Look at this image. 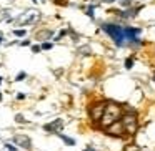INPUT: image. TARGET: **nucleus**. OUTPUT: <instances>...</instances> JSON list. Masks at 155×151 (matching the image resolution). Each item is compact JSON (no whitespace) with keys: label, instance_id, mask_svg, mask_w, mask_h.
Instances as JSON below:
<instances>
[{"label":"nucleus","instance_id":"nucleus-1","mask_svg":"<svg viewBox=\"0 0 155 151\" xmlns=\"http://www.w3.org/2000/svg\"><path fill=\"white\" fill-rule=\"evenodd\" d=\"M102 30L115 42L117 47H125V45H140L138 35L142 33L140 28L135 27H120L115 24H102Z\"/></svg>","mask_w":155,"mask_h":151},{"label":"nucleus","instance_id":"nucleus-2","mask_svg":"<svg viewBox=\"0 0 155 151\" xmlns=\"http://www.w3.org/2000/svg\"><path fill=\"white\" fill-rule=\"evenodd\" d=\"M122 116V108L118 103H114V101H108L107 105H105V113L104 116H102V124H104L105 128L110 126L112 123H115V121H118V118Z\"/></svg>","mask_w":155,"mask_h":151},{"label":"nucleus","instance_id":"nucleus-3","mask_svg":"<svg viewBox=\"0 0 155 151\" xmlns=\"http://www.w3.org/2000/svg\"><path fill=\"white\" fill-rule=\"evenodd\" d=\"M122 124L125 128V133L128 134H134L138 128V123H137V115L135 113H125L124 118H122Z\"/></svg>","mask_w":155,"mask_h":151},{"label":"nucleus","instance_id":"nucleus-4","mask_svg":"<svg viewBox=\"0 0 155 151\" xmlns=\"http://www.w3.org/2000/svg\"><path fill=\"white\" fill-rule=\"evenodd\" d=\"M40 18V12L37 10H27L17 18V24L18 25H34L35 22H38Z\"/></svg>","mask_w":155,"mask_h":151},{"label":"nucleus","instance_id":"nucleus-5","mask_svg":"<svg viewBox=\"0 0 155 151\" xmlns=\"http://www.w3.org/2000/svg\"><path fill=\"white\" fill-rule=\"evenodd\" d=\"M105 131H107V134H110V136H118V138L125 134V128H124V124H122V121L112 123L110 126L105 128Z\"/></svg>","mask_w":155,"mask_h":151},{"label":"nucleus","instance_id":"nucleus-6","mask_svg":"<svg viewBox=\"0 0 155 151\" xmlns=\"http://www.w3.org/2000/svg\"><path fill=\"white\" fill-rule=\"evenodd\" d=\"M105 113V105L104 103H95L94 106L90 108V118L97 123L98 120H102V116H104Z\"/></svg>","mask_w":155,"mask_h":151},{"label":"nucleus","instance_id":"nucleus-7","mask_svg":"<svg viewBox=\"0 0 155 151\" xmlns=\"http://www.w3.org/2000/svg\"><path fill=\"white\" fill-rule=\"evenodd\" d=\"M62 128H64V121L58 118V120L52 121V123H47V124L44 126V130L48 131V133H60Z\"/></svg>","mask_w":155,"mask_h":151},{"label":"nucleus","instance_id":"nucleus-8","mask_svg":"<svg viewBox=\"0 0 155 151\" xmlns=\"http://www.w3.org/2000/svg\"><path fill=\"white\" fill-rule=\"evenodd\" d=\"M14 143L18 144V146H22L24 149H30L32 148L30 140H28V136H25V134H17V136L14 138Z\"/></svg>","mask_w":155,"mask_h":151},{"label":"nucleus","instance_id":"nucleus-9","mask_svg":"<svg viewBox=\"0 0 155 151\" xmlns=\"http://www.w3.org/2000/svg\"><path fill=\"white\" fill-rule=\"evenodd\" d=\"M52 33H54L52 30H42V32H38V33H37V38H38V40H47V38L52 37Z\"/></svg>","mask_w":155,"mask_h":151},{"label":"nucleus","instance_id":"nucleus-10","mask_svg":"<svg viewBox=\"0 0 155 151\" xmlns=\"http://www.w3.org/2000/svg\"><path fill=\"white\" fill-rule=\"evenodd\" d=\"M58 136L62 138V141H64L67 146H74V144H75V140H72L70 136H65V134H62V133H58Z\"/></svg>","mask_w":155,"mask_h":151},{"label":"nucleus","instance_id":"nucleus-11","mask_svg":"<svg viewBox=\"0 0 155 151\" xmlns=\"http://www.w3.org/2000/svg\"><path fill=\"white\" fill-rule=\"evenodd\" d=\"M14 35L15 37H25V30L24 28H17V30H14Z\"/></svg>","mask_w":155,"mask_h":151},{"label":"nucleus","instance_id":"nucleus-12","mask_svg":"<svg viewBox=\"0 0 155 151\" xmlns=\"http://www.w3.org/2000/svg\"><path fill=\"white\" fill-rule=\"evenodd\" d=\"M25 78H27V73H25V71H20V73L17 75V78H15V80L20 81V80H25Z\"/></svg>","mask_w":155,"mask_h":151},{"label":"nucleus","instance_id":"nucleus-13","mask_svg":"<svg viewBox=\"0 0 155 151\" xmlns=\"http://www.w3.org/2000/svg\"><path fill=\"white\" fill-rule=\"evenodd\" d=\"M125 151H140V148H138V146H135V144H130V146H127V148H125Z\"/></svg>","mask_w":155,"mask_h":151},{"label":"nucleus","instance_id":"nucleus-14","mask_svg":"<svg viewBox=\"0 0 155 151\" xmlns=\"http://www.w3.org/2000/svg\"><path fill=\"white\" fill-rule=\"evenodd\" d=\"M134 67V60H132V58H127V60H125V68H132Z\"/></svg>","mask_w":155,"mask_h":151},{"label":"nucleus","instance_id":"nucleus-15","mask_svg":"<svg viewBox=\"0 0 155 151\" xmlns=\"http://www.w3.org/2000/svg\"><path fill=\"white\" fill-rule=\"evenodd\" d=\"M87 15H88L90 18H94V5H90V7L87 8Z\"/></svg>","mask_w":155,"mask_h":151},{"label":"nucleus","instance_id":"nucleus-16","mask_svg":"<svg viewBox=\"0 0 155 151\" xmlns=\"http://www.w3.org/2000/svg\"><path fill=\"white\" fill-rule=\"evenodd\" d=\"M50 48H52V43H48V42L42 43V50H50Z\"/></svg>","mask_w":155,"mask_h":151},{"label":"nucleus","instance_id":"nucleus-17","mask_svg":"<svg viewBox=\"0 0 155 151\" xmlns=\"http://www.w3.org/2000/svg\"><path fill=\"white\" fill-rule=\"evenodd\" d=\"M40 50H42V47H38V45H34V47H32V52H34V53H38Z\"/></svg>","mask_w":155,"mask_h":151},{"label":"nucleus","instance_id":"nucleus-18","mask_svg":"<svg viewBox=\"0 0 155 151\" xmlns=\"http://www.w3.org/2000/svg\"><path fill=\"white\" fill-rule=\"evenodd\" d=\"M5 148H7L8 151H17V148H15V146H12V144H8V143H5Z\"/></svg>","mask_w":155,"mask_h":151},{"label":"nucleus","instance_id":"nucleus-19","mask_svg":"<svg viewBox=\"0 0 155 151\" xmlns=\"http://www.w3.org/2000/svg\"><path fill=\"white\" fill-rule=\"evenodd\" d=\"M24 98H25L24 93H18V95H17V100H24Z\"/></svg>","mask_w":155,"mask_h":151},{"label":"nucleus","instance_id":"nucleus-20","mask_svg":"<svg viewBox=\"0 0 155 151\" xmlns=\"http://www.w3.org/2000/svg\"><path fill=\"white\" fill-rule=\"evenodd\" d=\"M15 120H17V121H24V116H20V115H17V116H15Z\"/></svg>","mask_w":155,"mask_h":151},{"label":"nucleus","instance_id":"nucleus-21","mask_svg":"<svg viewBox=\"0 0 155 151\" xmlns=\"http://www.w3.org/2000/svg\"><path fill=\"white\" fill-rule=\"evenodd\" d=\"M82 53H90V48H82Z\"/></svg>","mask_w":155,"mask_h":151},{"label":"nucleus","instance_id":"nucleus-22","mask_svg":"<svg viewBox=\"0 0 155 151\" xmlns=\"http://www.w3.org/2000/svg\"><path fill=\"white\" fill-rule=\"evenodd\" d=\"M84 151H97V149H94V148H85Z\"/></svg>","mask_w":155,"mask_h":151},{"label":"nucleus","instance_id":"nucleus-23","mask_svg":"<svg viewBox=\"0 0 155 151\" xmlns=\"http://www.w3.org/2000/svg\"><path fill=\"white\" fill-rule=\"evenodd\" d=\"M4 42V35H2V32H0V43Z\"/></svg>","mask_w":155,"mask_h":151},{"label":"nucleus","instance_id":"nucleus-24","mask_svg":"<svg viewBox=\"0 0 155 151\" xmlns=\"http://www.w3.org/2000/svg\"><path fill=\"white\" fill-rule=\"evenodd\" d=\"M0 101H2V93H0Z\"/></svg>","mask_w":155,"mask_h":151},{"label":"nucleus","instance_id":"nucleus-25","mask_svg":"<svg viewBox=\"0 0 155 151\" xmlns=\"http://www.w3.org/2000/svg\"><path fill=\"white\" fill-rule=\"evenodd\" d=\"M0 83H2V78H0Z\"/></svg>","mask_w":155,"mask_h":151},{"label":"nucleus","instance_id":"nucleus-26","mask_svg":"<svg viewBox=\"0 0 155 151\" xmlns=\"http://www.w3.org/2000/svg\"><path fill=\"white\" fill-rule=\"evenodd\" d=\"M34 2H37V0H34Z\"/></svg>","mask_w":155,"mask_h":151}]
</instances>
